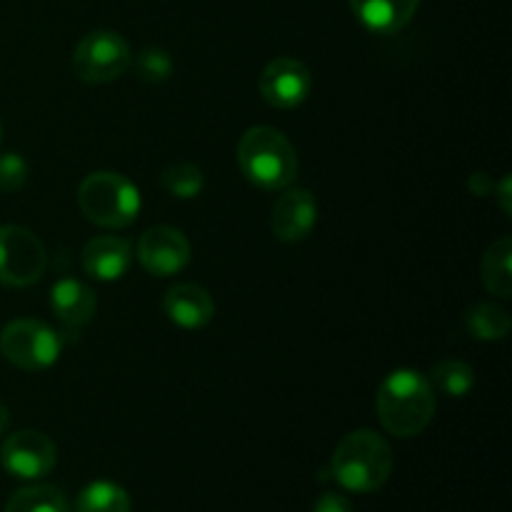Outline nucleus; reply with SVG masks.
Returning a JSON list of instances; mask_svg holds the SVG:
<instances>
[{
    "mask_svg": "<svg viewBox=\"0 0 512 512\" xmlns=\"http://www.w3.org/2000/svg\"><path fill=\"white\" fill-rule=\"evenodd\" d=\"M130 260H133V248L128 240L115 235H98L83 250L85 273L103 283L123 278L130 268Z\"/></svg>",
    "mask_w": 512,
    "mask_h": 512,
    "instance_id": "ddd939ff",
    "label": "nucleus"
},
{
    "mask_svg": "<svg viewBox=\"0 0 512 512\" xmlns=\"http://www.w3.org/2000/svg\"><path fill=\"white\" fill-rule=\"evenodd\" d=\"M465 328L473 338L493 343L510 333V315L495 303H478L465 313Z\"/></svg>",
    "mask_w": 512,
    "mask_h": 512,
    "instance_id": "a211bd4d",
    "label": "nucleus"
},
{
    "mask_svg": "<svg viewBox=\"0 0 512 512\" xmlns=\"http://www.w3.org/2000/svg\"><path fill=\"white\" fill-rule=\"evenodd\" d=\"M0 138H3V125H0Z\"/></svg>",
    "mask_w": 512,
    "mask_h": 512,
    "instance_id": "bb28decb",
    "label": "nucleus"
},
{
    "mask_svg": "<svg viewBox=\"0 0 512 512\" xmlns=\"http://www.w3.org/2000/svg\"><path fill=\"white\" fill-rule=\"evenodd\" d=\"M28 178V163L20 153L0 155V190L3 193H15L25 185Z\"/></svg>",
    "mask_w": 512,
    "mask_h": 512,
    "instance_id": "5701e85b",
    "label": "nucleus"
},
{
    "mask_svg": "<svg viewBox=\"0 0 512 512\" xmlns=\"http://www.w3.org/2000/svg\"><path fill=\"white\" fill-rule=\"evenodd\" d=\"M78 205L90 223L128 228L140 213V190L125 175L98 170L80 183Z\"/></svg>",
    "mask_w": 512,
    "mask_h": 512,
    "instance_id": "20e7f679",
    "label": "nucleus"
},
{
    "mask_svg": "<svg viewBox=\"0 0 512 512\" xmlns=\"http://www.w3.org/2000/svg\"><path fill=\"white\" fill-rule=\"evenodd\" d=\"M5 512H73L68 498L53 485H28L8 498Z\"/></svg>",
    "mask_w": 512,
    "mask_h": 512,
    "instance_id": "f3484780",
    "label": "nucleus"
},
{
    "mask_svg": "<svg viewBox=\"0 0 512 512\" xmlns=\"http://www.w3.org/2000/svg\"><path fill=\"white\" fill-rule=\"evenodd\" d=\"M130 65H135V73L145 83H165V80L173 75V58H170L165 50L160 48H145L135 55V60H130Z\"/></svg>",
    "mask_w": 512,
    "mask_h": 512,
    "instance_id": "4be33fe9",
    "label": "nucleus"
},
{
    "mask_svg": "<svg viewBox=\"0 0 512 512\" xmlns=\"http://www.w3.org/2000/svg\"><path fill=\"white\" fill-rule=\"evenodd\" d=\"M420 0H350L355 18L373 33H398L413 20Z\"/></svg>",
    "mask_w": 512,
    "mask_h": 512,
    "instance_id": "4468645a",
    "label": "nucleus"
},
{
    "mask_svg": "<svg viewBox=\"0 0 512 512\" xmlns=\"http://www.w3.org/2000/svg\"><path fill=\"white\" fill-rule=\"evenodd\" d=\"M63 340L45 323L33 318L13 320L0 333V353L15 368L38 373L58 363Z\"/></svg>",
    "mask_w": 512,
    "mask_h": 512,
    "instance_id": "39448f33",
    "label": "nucleus"
},
{
    "mask_svg": "<svg viewBox=\"0 0 512 512\" xmlns=\"http://www.w3.org/2000/svg\"><path fill=\"white\" fill-rule=\"evenodd\" d=\"M8 423H10V413H8V408H5L3 400H0V433H5Z\"/></svg>",
    "mask_w": 512,
    "mask_h": 512,
    "instance_id": "a878e982",
    "label": "nucleus"
},
{
    "mask_svg": "<svg viewBox=\"0 0 512 512\" xmlns=\"http://www.w3.org/2000/svg\"><path fill=\"white\" fill-rule=\"evenodd\" d=\"M50 308L65 325L83 328V325L93 320L95 310H98V300H95V293L85 283L63 278L50 290Z\"/></svg>",
    "mask_w": 512,
    "mask_h": 512,
    "instance_id": "2eb2a0df",
    "label": "nucleus"
},
{
    "mask_svg": "<svg viewBox=\"0 0 512 512\" xmlns=\"http://www.w3.org/2000/svg\"><path fill=\"white\" fill-rule=\"evenodd\" d=\"M435 415V390L418 370H395L378 390V418L395 438H415Z\"/></svg>",
    "mask_w": 512,
    "mask_h": 512,
    "instance_id": "f257e3e1",
    "label": "nucleus"
},
{
    "mask_svg": "<svg viewBox=\"0 0 512 512\" xmlns=\"http://www.w3.org/2000/svg\"><path fill=\"white\" fill-rule=\"evenodd\" d=\"M48 255L40 238L20 225H0V283L25 288L43 278Z\"/></svg>",
    "mask_w": 512,
    "mask_h": 512,
    "instance_id": "0eeeda50",
    "label": "nucleus"
},
{
    "mask_svg": "<svg viewBox=\"0 0 512 512\" xmlns=\"http://www.w3.org/2000/svg\"><path fill=\"white\" fill-rule=\"evenodd\" d=\"M0 463L20 480L45 478L58 463V448L40 430H18L0 448Z\"/></svg>",
    "mask_w": 512,
    "mask_h": 512,
    "instance_id": "6e6552de",
    "label": "nucleus"
},
{
    "mask_svg": "<svg viewBox=\"0 0 512 512\" xmlns=\"http://www.w3.org/2000/svg\"><path fill=\"white\" fill-rule=\"evenodd\" d=\"M138 260L155 278L180 273L190 263V243L178 228L155 225L138 240Z\"/></svg>",
    "mask_w": 512,
    "mask_h": 512,
    "instance_id": "1a4fd4ad",
    "label": "nucleus"
},
{
    "mask_svg": "<svg viewBox=\"0 0 512 512\" xmlns=\"http://www.w3.org/2000/svg\"><path fill=\"white\" fill-rule=\"evenodd\" d=\"M128 43L113 30H95L78 43L73 53V70L85 83H110L130 68Z\"/></svg>",
    "mask_w": 512,
    "mask_h": 512,
    "instance_id": "423d86ee",
    "label": "nucleus"
},
{
    "mask_svg": "<svg viewBox=\"0 0 512 512\" xmlns=\"http://www.w3.org/2000/svg\"><path fill=\"white\" fill-rule=\"evenodd\" d=\"M393 473L390 445L373 430L345 435L330 460V475L350 493H375Z\"/></svg>",
    "mask_w": 512,
    "mask_h": 512,
    "instance_id": "f03ea898",
    "label": "nucleus"
},
{
    "mask_svg": "<svg viewBox=\"0 0 512 512\" xmlns=\"http://www.w3.org/2000/svg\"><path fill=\"white\" fill-rule=\"evenodd\" d=\"M165 315L185 330H198L213 320L215 303L203 285L178 283L165 293Z\"/></svg>",
    "mask_w": 512,
    "mask_h": 512,
    "instance_id": "f8f14e48",
    "label": "nucleus"
},
{
    "mask_svg": "<svg viewBox=\"0 0 512 512\" xmlns=\"http://www.w3.org/2000/svg\"><path fill=\"white\" fill-rule=\"evenodd\" d=\"M130 508L128 493L110 480H95L75 500V512H130Z\"/></svg>",
    "mask_w": 512,
    "mask_h": 512,
    "instance_id": "6ab92c4d",
    "label": "nucleus"
},
{
    "mask_svg": "<svg viewBox=\"0 0 512 512\" xmlns=\"http://www.w3.org/2000/svg\"><path fill=\"white\" fill-rule=\"evenodd\" d=\"M318 220V200L303 188H285L270 210V228L283 243H300L310 235Z\"/></svg>",
    "mask_w": 512,
    "mask_h": 512,
    "instance_id": "9b49d317",
    "label": "nucleus"
},
{
    "mask_svg": "<svg viewBox=\"0 0 512 512\" xmlns=\"http://www.w3.org/2000/svg\"><path fill=\"white\" fill-rule=\"evenodd\" d=\"M313 88V75L300 60L275 58L260 73V93L273 108H298Z\"/></svg>",
    "mask_w": 512,
    "mask_h": 512,
    "instance_id": "9d476101",
    "label": "nucleus"
},
{
    "mask_svg": "<svg viewBox=\"0 0 512 512\" xmlns=\"http://www.w3.org/2000/svg\"><path fill=\"white\" fill-rule=\"evenodd\" d=\"M498 203H500V208H503L505 215L512 213V205H510V178H508V175H505V178L500 180V185H498Z\"/></svg>",
    "mask_w": 512,
    "mask_h": 512,
    "instance_id": "393cba45",
    "label": "nucleus"
},
{
    "mask_svg": "<svg viewBox=\"0 0 512 512\" xmlns=\"http://www.w3.org/2000/svg\"><path fill=\"white\" fill-rule=\"evenodd\" d=\"M430 385L448 398H465L475 385V370L463 360H443L430 373Z\"/></svg>",
    "mask_w": 512,
    "mask_h": 512,
    "instance_id": "aec40b11",
    "label": "nucleus"
},
{
    "mask_svg": "<svg viewBox=\"0 0 512 512\" xmlns=\"http://www.w3.org/2000/svg\"><path fill=\"white\" fill-rule=\"evenodd\" d=\"M160 183H163V188L168 190L170 195H175V198L193 200L203 193L205 175L195 163H175L163 170Z\"/></svg>",
    "mask_w": 512,
    "mask_h": 512,
    "instance_id": "412c9836",
    "label": "nucleus"
},
{
    "mask_svg": "<svg viewBox=\"0 0 512 512\" xmlns=\"http://www.w3.org/2000/svg\"><path fill=\"white\" fill-rule=\"evenodd\" d=\"M512 238L495 240L483 258V283L498 298H510L512 295Z\"/></svg>",
    "mask_w": 512,
    "mask_h": 512,
    "instance_id": "dca6fc26",
    "label": "nucleus"
},
{
    "mask_svg": "<svg viewBox=\"0 0 512 512\" xmlns=\"http://www.w3.org/2000/svg\"><path fill=\"white\" fill-rule=\"evenodd\" d=\"M238 163L245 178L260 190H285L298 175V155L280 130L258 125L238 143Z\"/></svg>",
    "mask_w": 512,
    "mask_h": 512,
    "instance_id": "7ed1b4c3",
    "label": "nucleus"
},
{
    "mask_svg": "<svg viewBox=\"0 0 512 512\" xmlns=\"http://www.w3.org/2000/svg\"><path fill=\"white\" fill-rule=\"evenodd\" d=\"M313 512H355L348 498H343L340 493H325L315 500Z\"/></svg>",
    "mask_w": 512,
    "mask_h": 512,
    "instance_id": "b1692460",
    "label": "nucleus"
}]
</instances>
